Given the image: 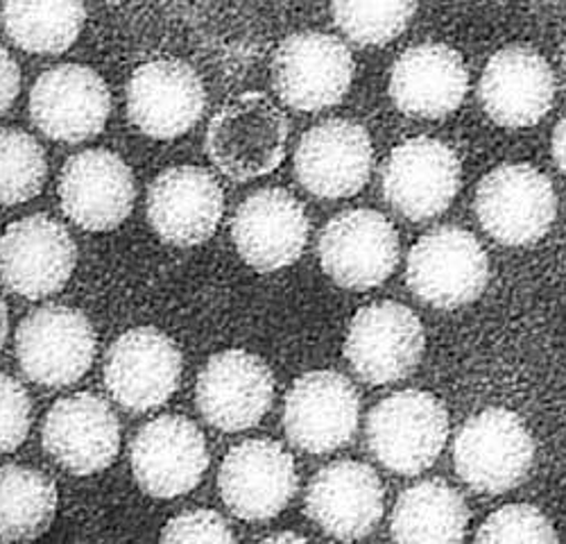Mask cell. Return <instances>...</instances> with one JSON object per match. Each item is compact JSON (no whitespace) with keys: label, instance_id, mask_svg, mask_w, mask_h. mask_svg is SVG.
I'll use <instances>...</instances> for the list:
<instances>
[{"label":"cell","instance_id":"obj_1","mask_svg":"<svg viewBox=\"0 0 566 544\" xmlns=\"http://www.w3.org/2000/svg\"><path fill=\"white\" fill-rule=\"evenodd\" d=\"M289 118L259 91H248L224 103L207 129L211 164L235 181H248L276 170L286 157Z\"/></svg>","mask_w":566,"mask_h":544},{"label":"cell","instance_id":"obj_2","mask_svg":"<svg viewBox=\"0 0 566 544\" xmlns=\"http://www.w3.org/2000/svg\"><path fill=\"white\" fill-rule=\"evenodd\" d=\"M449 438L444 404L423 390H401L376 404L367 418V447L390 472L429 470Z\"/></svg>","mask_w":566,"mask_h":544},{"label":"cell","instance_id":"obj_3","mask_svg":"<svg viewBox=\"0 0 566 544\" xmlns=\"http://www.w3.org/2000/svg\"><path fill=\"white\" fill-rule=\"evenodd\" d=\"M98 336L88 317L64 304L30 311L17 329V358L23 375L45 388L77 384L93 366Z\"/></svg>","mask_w":566,"mask_h":544},{"label":"cell","instance_id":"obj_4","mask_svg":"<svg viewBox=\"0 0 566 544\" xmlns=\"http://www.w3.org/2000/svg\"><path fill=\"white\" fill-rule=\"evenodd\" d=\"M490 280V259L479 239L444 224L423 234L408 254L410 291L436 308H458L476 302Z\"/></svg>","mask_w":566,"mask_h":544},{"label":"cell","instance_id":"obj_5","mask_svg":"<svg viewBox=\"0 0 566 544\" xmlns=\"http://www.w3.org/2000/svg\"><path fill=\"white\" fill-rule=\"evenodd\" d=\"M535 461V440L507 408H488L469 418L453 444L460 479L479 492L501 494L522 483Z\"/></svg>","mask_w":566,"mask_h":544},{"label":"cell","instance_id":"obj_6","mask_svg":"<svg viewBox=\"0 0 566 544\" xmlns=\"http://www.w3.org/2000/svg\"><path fill=\"white\" fill-rule=\"evenodd\" d=\"M356 62L347 45L324 32L283 39L272 57V84L283 105L322 112L338 105L352 88Z\"/></svg>","mask_w":566,"mask_h":544},{"label":"cell","instance_id":"obj_7","mask_svg":"<svg viewBox=\"0 0 566 544\" xmlns=\"http://www.w3.org/2000/svg\"><path fill=\"white\" fill-rule=\"evenodd\" d=\"M474 209L494 241L518 248L548 234L557 198L548 177L535 166L503 164L481 179Z\"/></svg>","mask_w":566,"mask_h":544},{"label":"cell","instance_id":"obj_8","mask_svg":"<svg viewBox=\"0 0 566 544\" xmlns=\"http://www.w3.org/2000/svg\"><path fill=\"white\" fill-rule=\"evenodd\" d=\"M427 349V332L419 317L399 302L363 306L349 323L345 356L354 373L371 386L410 377Z\"/></svg>","mask_w":566,"mask_h":544},{"label":"cell","instance_id":"obj_9","mask_svg":"<svg viewBox=\"0 0 566 544\" xmlns=\"http://www.w3.org/2000/svg\"><path fill=\"white\" fill-rule=\"evenodd\" d=\"M322 270L338 286L367 291L384 284L399 263L395 224L374 209H349L326 222L319 234Z\"/></svg>","mask_w":566,"mask_h":544},{"label":"cell","instance_id":"obj_10","mask_svg":"<svg viewBox=\"0 0 566 544\" xmlns=\"http://www.w3.org/2000/svg\"><path fill=\"white\" fill-rule=\"evenodd\" d=\"M77 265V245L66 227L45 213L12 222L0 237V282L25 300L55 295Z\"/></svg>","mask_w":566,"mask_h":544},{"label":"cell","instance_id":"obj_11","mask_svg":"<svg viewBox=\"0 0 566 544\" xmlns=\"http://www.w3.org/2000/svg\"><path fill=\"white\" fill-rule=\"evenodd\" d=\"M109 114L107 82L82 64H60L41 73L30 91V118L53 142H88L105 129Z\"/></svg>","mask_w":566,"mask_h":544},{"label":"cell","instance_id":"obj_12","mask_svg":"<svg viewBox=\"0 0 566 544\" xmlns=\"http://www.w3.org/2000/svg\"><path fill=\"white\" fill-rule=\"evenodd\" d=\"M184 358L177 343L155 327L120 334L105 356V386L127 411L166 404L179 388Z\"/></svg>","mask_w":566,"mask_h":544},{"label":"cell","instance_id":"obj_13","mask_svg":"<svg viewBox=\"0 0 566 544\" xmlns=\"http://www.w3.org/2000/svg\"><path fill=\"white\" fill-rule=\"evenodd\" d=\"M297 468L274 440L254 438L229 449L220 465L218 488L227 509L241 520L276 517L297 492Z\"/></svg>","mask_w":566,"mask_h":544},{"label":"cell","instance_id":"obj_14","mask_svg":"<svg viewBox=\"0 0 566 544\" xmlns=\"http://www.w3.org/2000/svg\"><path fill=\"white\" fill-rule=\"evenodd\" d=\"M43 449L75 477L107 470L120 451V425L114 408L93 393L57 399L43 418Z\"/></svg>","mask_w":566,"mask_h":544},{"label":"cell","instance_id":"obj_15","mask_svg":"<svg viewBox=\"0 0 566 544\" xmlns=\"http://www.w3.org/2000/svg\"><path fill=\"white\" fill-rule=\"evenodd\" d=\"M207 109V91L193 66L153 60L138 66L127 84V116L153 139H177L191 132Z\"/></svg>","mask_w":566,"mask_h":544},{"label":"cell","instance_id":"obj_16","mask_svg":"<svg viewBox=\"0 0 566 544\" xmlns=\"http://www.w3.org/2000/svg\"><path fill=\"white\" fill-rule=\"evenodd\" d=\"M462 185L458 155L431 136L399 144L384 166V196L408 220L444 213Z\"/></svg>","mask_w":566,"mask_h":544},{"label":"cell","instance_id":"obj_17","mask_svg":"<svg viewBox=\"0 0 566 544\" xmlns=\"http://www.w3.org/2000/svg\"><path fill=\"white\" fill-rule=\"evenodd\" d=\"M129 461L138 485L150 496L175 499L198 488L209 468V449L196 422L161 416L138 429Z\"/></svg>","mask_w":566,"mask_h":544},{"label":"cell","instance_id":"obj_18","mask_svg":"<svg viewBox=\"0 0 566 544\" xmlns=\"http://www.w3.org/2000/svg\"><path fill=\"white\" fill-rule=\"evenodd\" d=\"M274 399V375L268 363L245 349H224L209 358L196 384L202 418L227 433L256 427Z\"/></svg>","mask_w":566,"mask_h":544},{"label":"cell","instance_id":"obj_19","mask_svg":"<svg viewBox=\"0 0 566 544\" xmlns=\"http://www.w3.org/2000/svg\"><path fill=\"white\" fill-rule=\"evenodd\" d=\"M358 418V390L334 370L302 375L283 404V429L289 440L308 453H328L347 444L356 433Z\"/></svg>","mask_w":566,"mask_h":544},{"label":"cell","instance_id":"obj_20","mask_svg":"<svg viewBox=\"0 0 566 544\" xmlns=\"http://www.w3.org/2000/svg\"><path fill=\"white\" fill-rule=\"evenodd\" d=\"M374 146L369 132L354 121L332 118L311 127L295 153L300 185L324 200L356 196L369 179Z\"/></svg>","mask_w":566,"mask_h":544},{"label":"cell","instance_id":"obj_21","mask_svg":"<svg viewBox=\"0 0 566 544\" xmlns=\"http://www.w3.org/2000/svg\"><path fill=\"white\" fill-rule=\"evenodd\" d=\"M134 200V172L112 150L77 153L62 168V209L86 232L116 230L132 213Z\"/></svg>","mask_w":566,"mask_h":544},{"label":"cell","instance_id":"obj_22","mask_svg":"<svg viewBox=\"0 0 566 544\" xmlns=\"http://www.w3.org/2000/svg\"><path fill=\"white\" fill-rule=\"evenodd\" d=\"M308 218L286 189L252 193L231 218V239L241 259L259 272L293 265L308 241Z\"/></svg>","mask_w":566,"mask_h":544},{"label":"cell","instance_id":"obj_23","mask_svg":"<svg viewBox=\"0 0 566 544\" xmlns=\"http://www.w3.org/2000/svg\"><path fill=\"white\" fill-rule=\"evenodd\" d=\"M224 213L218 179L200 166L164 170L148 191V220L157 237L170 245L193 248L209 241Z\"/></svg>","mask_w":566,"mask_h":544},{"label":"cell","instance_id":"obj_24","mask_svg":"<svg viewBox=\"0 0 566 544\" xmlns=\"http://www.w3.org/2000/svg\"><path fill=\"white\" fill-rule=\"evenodd\" d=\"M479 94L485 114L501 127H531L553 107L555 75L537 51L507 45L490 57Z\"/></svg>","mask_w":566,"mask_h":544},{"label":"cell","instance_id":"obj_25","mask_svg":"<svg viewBox=\"0 0 566 544\" xmlns=\"http://www.w3.org/2000/svg\"><path fill=\"white\" fill-rule=\"evenodd\" d=\"M306 515L336 540H360L384 517L379 474L358 461L322 468L306 490Z\"/></svg>","mask_w":566,"mask_h":544},{"label":"cell","instance_id":"obj_26","mask_svg":"<svg viewBox=\"0 0 566 544\" xmlns=\"http://www.w3.org/2000/svg\"><path fill=\"white\" fill-rule=\"evenodd\" d=\"M469 88L464 60L447 43L408 49L392 66L390 98L412 118L438 121L453 114Z\"/></svg>","mask_w":566,"mask_h":544},{"label":"cell","instance_id":"obj_27","mask_svg":"<svg viewBox=\"0 0 566 544\" xmlns=\"http://www.w3.org/2000/svg\"><path fill=\"white\" fill-rule=\"evenodd\" d=\"M469 511L462 494L442 479L421 481L397 499L392 511V537L397 542H462Z\"/></svg>","mask_w":566,"mask_h":544},{"label":"cell","instance_id":"obj_28","mask_svg":"<svg viewBox=\"0 0 566 544\" xmlns=\"http://www.w3.org/2000/svg\"><path fill=\"white\" fill-rule=\"evenodd\" d=\"M84 21V0H6L3 6L8 36L32 55H60L69 51Z\"/></svg>","mask_w":566,"mask_h":544},{"label":"cell","instance_id":"obj_29","mask_svg":"<svg viewBox=\"0 0 566 544\" xmlns=\"http://www.w3.org/2000/svg\"><path fill=\"white\" fill-rule=\"evenodd\" d=\"M60 504L55 481L28 465L0 468V540H34L51 529Z\"/></svg>","mask_w":566,"mask_h":544},{"label":"cell","instance_id":"obj_30","mask_svg":"<svg viewBox=\"0 0 566 544\" xmlns=\"http://www.w3.org/2000/svg\"><path fill=\"white\" fill-rule=\"evenodd\" d=\"M49 177L45 153L32 134L0 127V205L12 207L36 198Z\"/></svg>","mask_w":566,"mask_h":544},{"label":"cell","instance_id":"obj_31","mask_svg":"<svg viewBox=\"0 0 566 544\" xmlns=\"http://www.w3.org/2000/svg\"><path fill=\"white\" fill-rule=\"evenodd\" d=\"M334 19L358 45L395 41L415 14V0H334Z\"/></svg>","mask_w":566,"mask_h":544},{"label":"cell","instance_id":"obj_32","mask_svg":"<svg viewBox=\"0 0 566 544\" xmlns=\"http://www.w3.org/2000/svg\"><path fill=\"white\" fill-rule=\"evenodd\" d=\"M479 542H557L551 520L535 506L510 504L492 513L476 533Z\"/></svg>","mask_w":566,"mask_h":544},{"label":"cell","instance_id":"obj_33","mask_svg":"<svg viewBox=\"0 0 566 544\" xmlns=\"http://www.w3.org/2000/svg\"><path fill=\"white\" fill-rule=\"evenodd\" d=\"M32 425V401L21 381L0 373V453L21 447Z\"/></svg>","mask_w":566,"mask_h":544},{"label":"cell","instance_id":"obj_34","mask_svg":"<svg viewBox=\"0 0 566 544\" xmlns=\"http://www.w3.org/2000/svg\"><path fill=\"white\" fill-rule=\"evenodd\" d=\"M164 542H233L235 535L227 520L216 511H188L172 517L164 533Z\"/></svg>","mask_w":566,"mask_h":544},{"label":"cell","instance_id":"obj_35","mask_svg":"<svg viewBox=\"0 0 566 544\" xmlns=\"http://www.w3.org/2000/svg\"><path fill=\"white\" fill-rule=\"evenodd\" d=\"M21 91V71L14 57L0 45V114H6Z\"/></svg>","mask_w":566,"mask_h":544},{"label":"cell","instance_id":"obj_36","mask_svg":"<svg viewBox=\"0 0 566 544\" xmlns=\"http://www.w3.org/2000/svg\"><path fill=\"white\" fill-rule=\"evenodd\" d=\"M553 157L559 166V170L566 175V118L559 121L553 134Z\"/></svg>","mask_w":566,"mask_h":544},{"label":"cell","instance_id":"obj_37","mask_svg":"<svg viewBox=\"0 0 566 544\" xmlns=\"http://www.w3.org/2000/svg\"><path fill=\"white\" fill-rule=\"evenodd\" d=\"M8 332H10V313H8L6 300L0 297V349H3V345L8 341Z\"/></svg>","mask_w":566,"mask_h":544},{"label":"cell","instance_id":"obj_38","mask_svg":"<svg viewBox=\"0 0 566 544\" xmlns=\"http://www.w3.org/2000/svg\"><path fill=\"white\" fill-rule=\"evenodd\" d=\"M263 542H306V535H300V533H272V535H265Z\"/></svg>","mask_w":566,"mask_h":544},{"label":"cell","instance_id":"obj_39","mask_svg":"<svg viewBox=\"0 0 566 544\" xmlns=\"http://www.w3.org/2000/svg\"><path fill=\"white\" fill-rule=\"evenodd\" d=\"M564 69H566V43H564Z\"/></svg>","mask_w":566,"mask_h":544}]
</instances>
